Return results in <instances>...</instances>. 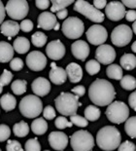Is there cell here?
<instances>
[{"label": "cell", "mask_w": 136, "mask_h": 151, "mask_svg": "<svg viewBox=\"0 0 136 151\" xmlns=\"http://www.w3.org/2000/svg\"><path fill=\"white\" fill-rule=\"evenodd\" d=\"M121 67L125 70H132L136 67V56L132 54H125L120 60Z\"/></svg>", "instance_id": "cell-27"}, {"label": "cell", "mask_w": 136, "mask_h": 151, "mask_svg": "<svg viewBox=\"0 0 136 151\" xmlns=\"http://www.w3.org/2000/svg\"><path fill=\"white\" fill-rule=\"evenodd\" d=\"M49 143L53 149L57 151H63L68 144V137L62 132H52L49 134Z\"/></svg>", "instance_id": "cell-15"}, {"label": "cell", "mask_w": 136, "mask_h": 151, "mask_svg": "<svg viewBox=\"0 0 136 151\" xmlns=\"http://www.w3.org/2000/svg\"><path fill=\"white\" fill-rule=\"evenodd\" d=\"M125 7L120 1H111L107 3L105 7V14L111 21L118 22L125 17Z\"/></svg>", "instance_id": "cell-14"}, {"label": "cell", "mask_w": 136, "mask_h": 151, "mask_svg": "<svg viewBox=\"0 0 136 151\" xmlns=\"http://www.w3.org/2000/svg\"><path fill=\"white\" fill-rule=\"evenodd\" d=\"M47 39H48L47 35L44 32H40V31H37L34 34H32L31 36V42L35 47L45 46V44L47 42Z\"/></svg>", "instance_id": "cell-34"}, {"label": "cell", "mask_w": 136, "mask_h": 151, "mask_svg": "<svg viewBox=\"0 0 136 151\" xmlns=\"http://www.w3.org/2000/svg\"><path fill=\"white\" fill-rule=\"evenodd\" d=\"M87 39L89 42L95 46L103 45L108 38V33L104 27L100 24H93L87 31Z\"/></svg>", "instance_id": "cell-11"}, {"label": "cell", "mask_w": 136, "mask_h": 151, "mask_svg": "<svg viewBox=\"0 0 136 151\" xmlns=\"http://www.w3.org/2000/svg\"><path fill=\"white\" fill-rule=\"evenodd\" d=\"M121 87L122 89L130 91L136 88V79L131 75H125L122 76L121 80Z\"/></svg>", "instance_id": "cell-35"}, {"label": "cell", "mask_w": 136, "mask_h": 151, "mask_svg": "<svg viewBox=\"0 0 136 151\" xmlns=\"http://www.w3.org/2000/svg\"><path fill=\"white\" fill-rule=\"evenodd\" d=\"M118 151H136V146L133 142L129 140H125L122 143L120 144L118 147Z\"/></svg>", "instance_id": "cell-44"}, {"label": "cell", "mask_w": 136, "mask_h": 151, "mask_svg": "<svg viewBox=\"0 0 136 151\" xmlns=\"http://www.w3.org/2000/svg\"><path fill=\"white\" fill-rule=\"evenodd\" d=\"M125 130L127 136L131 139H136V116H132L125 121Z\"/></svg>", "instance_id": "cell-31"}, {"label": "cell", "mask_w": 136, "mask_h": 151, "mask_svg": "<svg viewBox=\"0 0 136 151\" xmlns=\"http://www.w3.org/2000/svg\"><path fill=\"white\" fill-rule=\"evenodd\" d=\"M13 132H14V134L16 137H26L29 133V126L26 122L21 121V122H19V123L14 125V127H13Z\"/></svg>", "instance_id": "cell-29"}, {"label": "cell", "mask_w": 136, "mask_h": 151, "mask_svg": "<svg viewBox=\"0 0 136 151\" xmlns=\"http://www.w3.org/2000/svg\"><path fill=\"white\" fill-rule=\"evenodd\" d=\"M11 136V129L5 124L0 125V142L7 140Z\"/></svg>", "instance_id": "cell-41"}, {"label": "cell", "mask_w": 136, "mask_h": 151, "mask_svg": "<svg viewBox=\"0 0 136 151\" xmlns=\"http://www.w3.org/2000/svg\"><path fill=\"white\" fill-rule=\"evenodd\" d=\"M57 24V17L52 12H43L38 17V25L39 28H43L45 30L54 29Z\"/></svg>", "instance_id": "cell-19"}, {"label": "cell", "mask_w": 136, "mask_h": 151, "mask_svg": "<svg viewBox=\"0 0 136 151\" xmlns=\"http://www.w3.org/2000/svg\"><path fill=\"white\" fill-rule=\"evenodd\" d=\"M21 27H19V24L14 21H6L0 25V31L3 35L7 36L8 38H12L16 36Z\"/></svg>", "instance_id": "cell-22"}, {"label": "cell", "mask_w": 136, "mask_h": 151, "mask_svg": "<svg viewBox=\"0 0 136 151\" xmlns=\"http://www.w3.org/2000/svg\"><path fill=\"white\" fill-rule=\"evenodd\" d=\"M73 56L80 60H85L89 55V46L86 41L77 40L71 46Z\"/></svg>", "instance_id": "cell-18"}, {"label": "cell", "mask_w": 136, "mask_h": 151, "mask_svg": "<svg viewBox=\"0 0 136 151\" xmlns=\"http://www.w3.org/2000/svg\"><path fill=\"white\" fill-rule=\"evenodd\" d=\"M6 151H24L21 147V144L18 140L10 139L6 144Z\"/></svg>", "instance_id": "cell-42"}, {"label": "cell", "mask_w": 136, "mask_h": 151, "mask_svg": "<svg viewBox=\"0 0 136 151\" xmlns=\"http://www.w3.org/2000/svg\"><path fill=\"white\" fill-rule=\"evenodd\" d=\"M57 110L62 116H72L75 115L78 110V107L82 104L79 102V97L71 93H61L58 97L54 99Z\"/></svg>", "instance_id": "cell-3"}, {"label": "cell", "mask_w": 136, "mask_h": 151, "mask_svg": "<svg viewBox=\"0 0 136 151\" xmlns=\"http://www.w3.org/2000/svg\"><path fill=\"white\" fill-rule=\"evenodd\" d=\"M0 151H2V150H1V148H0Z\"/></svg>", "instance_id": "cell-60"}, {"label": "cell", "mask_w": 136, "mask_h": 151, "mask_svg": "<svg viewBox=\"0 0 136 151\" xmlns=\"http://www.w3.org/2000/svg\"><path fill=\"white\" fill-rule=\"evenodd\" d=\"M117 54L115 49L110 45L103 44L97 48L95 51V59L99 63L102 65H112L116 60Z\"/></svg>", "instance_id": "cell-12"}, {"label": "cell", "mask_w": 136, "mask_h": 151, "mask_svg": "<svg viewBox=\"0 0 136 151\" xmlns=\"http://www.w3.org/2000/svg\"><path fill=\"white\" fill-rule=\"evenodd\" d=\"M50 4H51V2L49 1V0H37V1H35L36 7L41 9V10H46V9L49 8Z\"/></svg>", "instance_id": "cell-47"}, {"label": "cell", "mask_w": 136, "mask_h": 151, "mask_svg": "<svg viewBox=\"0 0 136 151\" xmlns=\"http://www.w3.org/2000/svg\"><path fill=\"white\" fill-rule=\"evenodd\" d=\"M26 86H27V82L25 80H15L12 83L11 89L14 92L15 95L21 96L26 92Z\"/></svg>", "instance_id": "cell-32"}, {"label": "cell", "mask_w": 136, "mask_h": 151, "mask_svg": "<svg viewBox=\"0 0 136 151\" xmlns=\"http://www.w3.org/2000/svg\"><path fill=\"white\" fill-rule=\"evenodd\" d=\"M125 19L128 22H135L136 21V11L129 10L125 13Z\"/></svg>", "instance_id": "cell-50"}, {"label": "cell", "mask_w": 136, "mask_h": 151, "mask_svg": "<svg viewBox=\"0 0 136 151\" xmlns=\"http://www.w3.org/2000/svg\"><path fill=\"white\" fill-rule=\"evenodd\" d=\"M19 27L24 32H29L33 29V22L30 20H22L21 24H19Z\"/></svg>", "instance_id": "cell-46"}, {"label": "cell", "mask_w": 136, "mask_h": 151, "mask_svg": "<svg viewBox=\"0 0 136 151\" xmlns=\"http://www.w3.org/2000/svg\"><path fill=\"white\" fill-rule=\"evenodd\" d=\"M8 16L13 20H22L27 16L29 6L25 0H10L5 7Z\"/></svg>", "instance_id": "cell-9"}, {"label": "cell", "mask_w": 136, "mask_h": 151, "mask_svg": "<svg viewBox=\"0 0 136 151\" xmlns=\"http://www.w3.org/2000/svg\"><path fill=\"white\" fill-rule=\"evenodd\" d=\"M19 111L25 118H36L42 113L43 104L42 101L35 95L25 96L19 101Z\"/></svg>", "instance_id": "cell-4"}, {"label": "cell", "mask_w": 136, "mask_h": 151, "mask_svg": "<svg viewBox=\"0 0 136 151\" xmlns=\"http://www.w3.org/2000/svg\"><path fill=\"white\" fill-rule=\"evenodd\" d=\"M86 70L89 75H95L100 71V63L96 60H90L86 63Z\"/></svg>", "instance_id": "cell-36"}, {"label": "cell", "mask_w": 136, "mask_h": 151, "mask_svg": "<svg viewBox=\"0 0 136 151\" xmlns=\"http://www.w3.org/2000/svg\"><path fill=\"white\" fill-rule=\"evenodd\" d=\"M5 14H6L5 6L2 3V1H0V24H3V21H4V18H5Z\"/></svg>", "instance_id": "cell-53"}, {"label": "cell", "mask_w": 136, "mask_h": 151, "mask_svg": "<svg viewBox=\"0 0 136 151\" xmlns=\"http://www.w3.org/2000/svg\"><path fill=\"white\" fill-rule=\"evenodd\" d=\"M26 65L32 71H41L47 65V58L40 51H32L26 56Z\"/></svg>", "instance_id": "cell-13"}, {"label": "cell", "mask_w": 136, "mask_h": 151, "mask_svg": "<svg viewBox=\"0 0 136 151\" xmlns=\"http://www.w3.org/2000/svg\"><path fill=\"white\" fill-rule=\"evenodd\" d=\"M70 144L74 151H92L94 147V139L89 132L80 130L70 137Z\"/></svg>", "instance_id": "cell-5"}, {"label": "cell", "mask_w": 136, "mask_h": 151, "mask_svg": "<svg viewBox=\"0 0 136 151\" xmlns=\"http://www.w3.org/2000/svg\"><path fill=\"white\" fill-rule=\"evenodd\" d=\"M132 32H134L136 34V21L133 22V24H132Z\"/></svg>", "instance_id": "cell-56"}, {"label": "cell", "mask_w": 136, "mask_h": 151, "mask_svg": "<svg viewBox=\"0 0 136 151\" xmlns=\"http://www.w3.org/2000/svg\"><path fill=\"white\" fill-rule=\"evenodd\" d=\"M43 116L44 119H48V120H52V119L56 118V110L51 105H47L46 107L43 109Z\"/></svg>", "instance_id": "cell-45"}, {"label": "cell", "mask_w": 136, "mask_h": 151, "mask_svg": "<svg viewBox=\"0 0 136 151\" xmlns=\"http://www.w3.org/2000/svg\"><path fill=\"white\" fill-rule=\"evenodd\" d=\"M10 67H11V69L14 70V71H19V70L22 69V67H24V62H22V60L19 59V58H14V59L10 62Z\"/></svg>", "instance_id": "cell-43"}, {"label": "cell", "mask_w": 136, "mask_h": 151, "mask_svg": "<svg viewBox=\"0 0 136 151\" xmlns=\"http://www.w3.org/2000/svg\"><path fill=\"white\" fill-rule=\"evenodd\" d=\"M110 122L115 124H122L129 118V108L125 102L117 101L108 105L105 112Z\"/></svg>", "instance_id": "cell-6"}, {"label": "cell", "mask_w": 136, "mask_h": 151, "mask_svg": "<svg viewBox=\"0 0 136 151\" xmlns=\"http://www.w3.org/2000/svg\"><path fill=\"white\" fill-rule=\"evenodd\" d=\"M131 50L133 51L134 53H136V41L132 43V45H131Z\"/></svg>", "instance_id": "cell-55"}, {"label": "cell", "mask_w": 136, "mask_h": 151, "mask_svg": "<svg viewBox=\"0 0 136 151\" xmlns=\"http://www.w3.org/2000/svg\"><path fill=\"white\" fill-rule=\"evenodd\" d=\"M13 48L19 54H25L29 51L30 42H29V40L26 37H18L17 39L14 40Z\"/></svg>", "instance_id": "cell-24"}, {"label": "cell", "mask_w": 136, "mask_h": 151, "mask_svg": "<svg viewBox=\"0 0 136 151\" xmlns=\"http://www.w3.org/2000/svg\"><path fill=\"white\" fill-rule=\"evenodd\" d=\"M46 54L51 60H61L65 55V47L60 40H53L47 45Z\"/></svg>", "instance_id": "cell-16"}, {"label": "cell", "mask_w": 136, "mask_h": 151, "mask_svg": "<svg viewBox=\"0 0 136 151\" xmlns=\"http://www.w3.org/2000/svg\"><path fill=\"white\" fill-rule=\"evenodd\" d=\"M72 93L74 95H76L78 96V97H83L84 95H85V93H86V89H85V87L82 86V85H80V86H77V87H74V88L72 89Z\"/></svg>", "instance_id": "cell-48"}, {"label": "cell", "mask_w": 136, "mask_h": 151, "mask_svg": "<svg viewBox=\"0 0 136 151\" xmlns=\"http://www.w3.org/2000/svg\"><path fill=\"white\" fill-rule=\"evenodd\" d=\"M48 130V123L44 118H36L31 123V131L37 136L44 134Z\"/></svg>", "instance_id": "cell-25"}, {"label": "cell", "mask_w": 136, "mask_h": 151, "mask_svg": "<svg viewBox=\"0 0 136 151\" xmlns=\"http://www.w3.org/2000/svg\"><path fill=\"white\" fill-rule=\"evenodd\" d=\"M74 0H53L52 1V7H51V11L52 13L54 12H58L62 9H65L68 7L69 5L73 4Z\"/></svg>", "instance_id": "cell-33"}, {"label": "cell", "mask_w": 136, "mask_h": 151, "mask_svg": "<svg viewBox=\"0 0 136 151\" xmlns=\"http://www.w3.org/2000/svg\"><path fill=\"white\" fill-rule=\"evenodd\" d=\"M58 28H59V24H58V22H57V24H56V27H54V30H57Z\"/></svg>", "instance_id": "cell-57"}, {"label": "cell", "mask_w": 136, "mask_h": 151, "mask_svg": "<svg viewBox=\"0 0 136 151\" xmlns=\"http://www.w3.org/2000/svg\"><path fill=\"white\" fill-rule=\"evenodd\" d=\"M54 125L58 130H63L65 128H71L73 126V124L67 120L64 116H59L54 121Z\"/></svg>", "instance_id": "cell-39"}, {"label": "cell", "mask_w": 136, "mask_h": 151, "mask_svg": "<svg viewBox=\"0 0 136 151\" xmlns=\"http://www.w3.org/2000/svg\"><path fill=\"white\" fill-rule=\"evenodd\" d=\"M132 29L126 24H120L113 29L111 41L117 47H125L132 39Z\"/></svg>", "instance_id": "cell-10"}, {"label": "cell", "mask_w": 136, "mask_h": 151, "mask_svg": "<svg viewBox=\"0 0 136 151\" xmlns=\"http://www.w3.org/2000/svg\"><path fill=\"white\" fill-rule=\"evenodd\" d=\"M25 151H41V144L37 139H29L24 144Z\"/></svg>", "instance_id": "cell-37"}, {"label": "cell", "mask_w": 136, "mask_h": 151, "mask_svg": "<svg viewBox=\"0 0 136 151\" xmlns=\"http://www.w3.org/2000/svg\"><path fill=\"white\" fill-rule=\"evenodd\" d=\"M45 151H50V150H45Z\"/></svg>", "instance_id": "cell-59"}, {"label": "cell", "mask_w": 136, "mask_h": 151, "mask_svg": "<svg viewBox=\"0 0 136 151\" xmlns=\"http://www.w3.org/2000/svg\"><path fill=\"white\" fill-rule=\"evenodd\" d=\"M74 10L80 14L84 15L87 19H89L93 22H102L104 21V14L100 11L97 10L93 5L85 0H78L74 3Z\"/></svg>", "instance_id": "cell-7"}, {"label": "cell", "mask_w": 136, "mask_h": 151, "mask_svg": "<svg viewBox=\"0 0 136 151\" xmlns=\"http://www.w3.org/2000/svg\"><path fill=\"white\" fill-rule=\"evenodd\" d=\"M93 6H94L97 10H100V9H103L106 7L107 2L105 0H94V1H93Z\"/></svg>", "instance_id": "cell-51"}, {"label": "cell", "mask_w": 136, "mask_h": 151, "mask_svg": "<svg viewBox=\"0 0 136 151\" xmlns=\"http://www.w3.org/2000/svg\"><path fill=\"white\" fill-rule=\"evenodd\" d=\"M67 16H68L67 9H62V10L57 12V17L58 19H60V20H63V19H65Z\"/></svg>", "instance_id": "cell-54"}, {"label": "cell", "mask_w": 136, "mask_h": 151, "mask_svg": "<svg viewBox=\"0 0 136 151\" xmlns=\"http://www.w3.org/2000/svg\"><path fill=\"white\" fill-rule=\"evenodd\" d=\"M128 102H129L130 107L133 109L134 111H136V91L132 93V94H130V96L128 97Z\"/></svg>", "instance_id": "cell-49"}, {"label": "cell", "mask_w": 136, "mask_h": 151, "mask_svg": "<svg viewBox=\"0 0 136 151\" xmlns=\"http://www.w3.org/2000/svg\"><path fill=\"white\" fill-rule=\"evenodd\" d=\"M100 115H101V112H100L99 108L96 107L95 105H89L85 109V118L87 121L93 122L98 120Z\"/></svg>", "instance_id": "cell-30"}, {"label": "cell", "mask_w": 136, "mask_h": 151, "mask_svg": "<svg viewBox=\"0 0 136 151\" xmlns=\"http://www.w3.org/2000/svg\"><path fill=\"white\" fill-rule=\"evenodd\" d=\"M49 77L54 85H61L67 80V73L66 70L62 67L57 66L54 63H52Z\"/></svg>", "instance_id": "cell-20"}, {"label": "cell", "mask_w": 136, "mask_h": 151, "mask_svg": "<svg viewBox=\"0 0 136 151\" xmlns=\"http://www.w3.org/2000/svg\"><path fill=\"white\" fill-rule=\"evenodd\" d=\"M66 73L67 77L69 78L71 83H78L81 81L83 77V69L78 63H70L66 66Z\"/></svg>", "instance_id": "cell-21"}, {"label": "cell", "mask_w": 136, "mask_h": 151, "mask_svg": "<svg viewBox=\"0 0 136 151\" xmlns=\"http://www.w3.org/2000/svg\"><path fill=\"white\" fill-rule=\"evenodd\" d=\"M32 91L37 97H45L51 91V83L45 77H38L31 84Z\"/></svg>", "instance_id": "cell-17"}, {"label": "cell", "mask_w": 136, "mask_h": 151, "mask_svg": "<svg viewBox=\"0 0 136 151\" xmlns=\"http://www.w3.org/2000/svg\"><path fill=\"white\" fill-rule=\"evenodd\" d=\"M122 68L119 65H110L106 69V74L110 79L122 80Z\"/></svg>", "instance_id": "cell-28"}, {"label": "cell", "mask_w": 136, "mask_h": 151, "mask_svg": "<svg viewBox=\"0 0 136 151\" xmlns=\"http://www.w3.org/2000/svg\"><path fill=\"white\" fill-rule=\"evenodd\" d=\"M14 48L6 41H0V63H9L14 57Z\"/></svg>", "instance_id": "cell-23"}, {"label": "cell", "mask_w": 136, "mask_h": 151, "mask_svg": "<svg viewBox=\"0 0 136 151\" xmlns=\"http://www.w3.org/2000/svg\"><path fill=\"white\" fill-rule=\"evenodd\" d=\"M12 79H13V73L7 69H4L3 70V73L0 75V85L3 87L7 86L12 81Z\"/></svg>", "instance_id": "cell-40"}, {"label": "cell", "mask_w": 136, "mask_h": 151, "mask_svg": "<svg viewBox=\"0 0 136 151\" xmlns=\"http://www.w3.org/2000/svg\"><path fill=\"white\" fill-rule=\"evenodd\" d=\"M70 120H71V123L73 125H76V126L80 128H86L87 125H89V121H87L86 118H84L81 116V115H78V114L70 116Z\"/></svg>", "instance_id": "cell-38"}, {"label": "cell", "mask_w": 136, "mask_h": 151, "mask_svg": "<svg viewBox=\"0 0 136 151\" xmlns=\"http://www.w3.org/2000/svg\"><path fill=\"white\" fill-rule=\"evenodd\" d=\"M63 34L69 39L80 38L85 30V24L82 20L77 17H68L61 27Z\"/></svg>", "instance_id": "cell-8"}, {"label": "cell", "mask_w": 136, "mask_h": 151, "mask_svg": "<svg viewBox=\"0 0 136 151\" xmlns=\"http://www.w3.org/2000/svg\"><path fill=\"white\" fill-rule=\"evenodd\" d=\"M89 97L95 105L106 106L114 101L116 91L111 82L98 78L90 84L89 88Z\"/></svg>", "instance_id": "cell-1"}, {"label": "cell", "mask_w": 136, "mask_h": 151, "mask_svg": "<svg viewBox=\"0 0 136 151\" xmlns=\"http://www.w3.org/2000/svg\"><path fill=\"white\" fill-rule=\"evenodd\" d=\"M122 4L125 7L135 9L136 8V0H122Z\"/></svg>", "instance_id": "cell-52"}, {"label": "cell", "mask_w": 136, "mask_h": 151, "mask_svg": "<svg viewBox=\"0 0 136 151\" xmlns=\"http://www.w3.org/2000/svg\"><path fill=\"white\" fill-rule=\"evenodd\" d=\"M0 105L5 111H11L17 105V99L11 94H5L0 98Z\"/></svg>", "instance_id": "cell-26"}, {"label": "cell", "mask_w": 136, "mask_h": 151, "mask_svg": "<svg viewBox=\"0 0 136 151\" xmlns=\"http://www.w3.org/2000/svg\"><path fill=\"white\" fill-rule=\"evenodd\" d=\"M2 92H3V86L0 85V94H1Z\"/></svg>", "instance_id": "cell-58"}, {"label": "cell", "mask_w": 136, "mask_h": 151, "mask_svg": "<svg viewBox=\"0 0 136 151\" xmlns=\"http://www.w3.org/2000/svg\"><path fill=\"white\" fill-rule=\"evenodd\" d=\"M121 133L114 126H105L97 132L96 143L100 149L104 151L117 149L121 144Z\"/></svg>", "instance_id": "cell-2"}]
</instances>
